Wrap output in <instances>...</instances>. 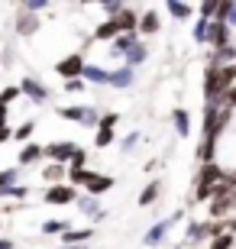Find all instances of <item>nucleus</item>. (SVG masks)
Here are the masks:
<instances>
[{"label":"nucleus","mask_w":236,"mask_h":249,"mask_svg":"<svg viewBox=\"0 0 236 249\" xmlns=\"http://www.w3.org/2000/svg\"><path fill=\"white\" fill-rule=\"evenodd\" d=\"M220 178H223V172H220L214 162H207L198 175V197H210V191L220 185Z\"/></svg>","instance_id":"f257e3e1"},{"label":"nucleus","mask_w":236,"mask_h":249,"mask_svg":"<svg viewBox=\"0 0 236 249\" xmlns=\"http://www.w3.org/2000/svg\"><path fill=\"white\" fill-rule=\"evenodd\" d=\"M74 142H52V146H46L42 149V156H49L52 159V162H58V165H62L65 159H72V152H74Z\"/></svg>","instance_id":"f03ea898"},{"label":"nucleus","mask_w":236,"mask_h":249,"mask_svg":"<svg viewBox=\"0 0 236 249\" xmlns=\"http://www.w3.org/2000/svg\"><path fill=\"white\" fill-rule=\"evenodd\" d=\"M72 201H74V188L68 185H55L46 194V204H72Z\"/></svg>","instance_id":"7ed1b4c3"},{"label":"nucleus","mask_w":236,"mask_h":249,"mask_svg":"<svg viewBox=\"0 0 236 249\" xmlns=\"http://www.w3.org/2000/svg\"><path fill=\"white\" fill-rule=\"evenodd\" d=\"M58 74H65V78L84 74V58H81V55H68L65 62H58Z\"/></svg>","instance_id":"20e7f679"},{"label":"nucleus","mask_w":236,"mask_h":249,"mask_svg":"<svg viewBox=\"0 0 236 249\" xmlns=\"http://www.w3.org/2000/svg\"><path fill=\"white\" fill-rule=\"evenodd\" d=\"M113 123H117V113H110L100 120V129H97V146H107L110 139H113Z\"/></svg>","instance_id":"39448f33"},{"label":"nucleus","mask_w":236,"mask_h":249,"mask_svg":"<svg viewBox=\"0 0 236 249\" xmlns=\"http://www.w3.org/2000/svg\"><path fill=\"white\" fill-rule=\"evenodd\" d=\"M233 204H236V191L227 194V197H217V201L210 204V213H214V217H223V213L233 211Z\"/></svg>","instance_id":"423d86ee"},{"label":"nucleus","mask_w":236,"mask_h":249,"mask_svg":"<svg viewBox=\"0 0 236 249\" xmlns=\"http://www.w3.org/2000/svg\"><path fill=\"white\" fill-rule=\"evenodd\" d=\"M233 81H236V65H227V68H217V94L223 91V88H230Z\"/></svg>","instance_id":"0eeeda50"},{"label":"nucleus","mask_w":236,"mask_h":249,"mask_svg":"<svg viewBox=\"0 0 236 249\" xmlns=\"http://www.w3.org/2000/svg\"><path fill=\"white\" fill-rule=\"evenodd\" d=\"M88 188H91L94 194H100V191H107V188H113V178H107V175H94L91 181H88Z\"/></svg>","instance_id":"6e6552de"},{"label":"nucleus","mask_w":236,"mask_h":249,"mask_svg":"<svg viewBox=\"0 0 236 249\" xmlns=\"http://www.w3.org/2000/svg\"><path fill=\"white\" fill-rule=\"evenodd\" d=\"M120 33V26H117V19H107L104 26H97V39H113Z\"/></svg>","instance_id":"1a4fd4ad"},{"label":"nucleus","mask_w":236,"mask_h":249,"mask_svg":"<svg viewBox=\"0 0 236 249\" xmlns=\"http://www.w3.org/2000/svg\"><path fill=\"white\" fill-rule=\"evenodd\" d=\"M204 94H207V97H214V94H217V65H214V68H207V81H204Z\"/></svg>","instance_id":"9d476101"},{"label":"nucleus","mask_w":236,"mask_h":249,"mask_svg":"<svg viewBox=\"0 0 236 249\" xmlns=\"http://www.w3.org/2000/svg\"><path fill=\"white\" fill-rule=\"evenodd\" d=\"M94 178V172H88V168H72V185H88Z\"/></svg>","instance_id":"9b49d317"},{"label":"nucleus","mask_w":236,"mask_h":249,"mask_svg":"<svg viewBox=\"0 0 236 249\" xmlns=\"http://www.w3.org/2000/svg\"><path fill=\"white\" fill-rule=\"evenodd\" d=\"M36 159H42V149L39 146H26L19 152V162H36Z\"/></svg>","instance_id":"f8f14e48"},{"label":"nucleus","mask_w":236,"mask_h":249,"mask_svg":"<svg viewBox=\"0 0 236 249\" xmlns=\"http://www.w3.org/2000/svg\"><path fill=\"white\" fill-rule=\"evenodd\" d=\"M139 29H143V33H155V29H159V17H155V13H145Z\"/></svg>","instance_id":"ddd939ff"},{"label":"nucleus","mask_w":236,"mask_h":249,"mask_svg":"<svg viewBox=\"0 0 236 249\" xmlns=\"http://www.w3.org/2000/svg\"><path fill=\"white\" fill-rule=\"evenodd\" d=\"M117 26L120 29H136V17H133V13H120V17H117Z\"/></svg>","instance_id":"4468645a"},{"label":"nucleus","mask_w":236,"mask_h":249,"mask_svg":"<svg viewBox=\"0 0 236 249\" xmlns=\"http://www.w3.org/2000/svg\"><path fill=\"white\" fill-rule=\"evenodd\" d=\"M42 178H46V181H58V178H65V168L62 165H49Z\"/></svg>","instance_id":"2eb2a0df"},{"label":"nucleus","mask_w":236,"mask_h":249,"mask_svg":"<svg viewBox=\"0 0 236 249\" xmlns=\"http://www.w3.org/2000/svg\"><path fill=\"white\" fill-rule=\"evenodd\" d=\"M84 162H88V152H84V149H74L72 152V168H81Z\"/></svg>","instance_id":"dca6fc26"},{"label":"nucleus","mask_w":236,"mask_h":249,"mask_svg":"<svg viewBox=\"0 0 236 249\" xmlns=\"http://www.w3.org/2000/svg\"><path fill=\"white\" fill-rule=\"evenodd\" d=\"M13 97H19V88H7V91L0 94V104H3V107H7V104L13 101Z\"/></svg>","instance_id":"f3484780"},{"label":"nucleus","mask_w":236,"mask_h":249,"mask_svg":"<svg viewBox=\"0 0 236 249\" xmlns=\"http://www.w3.org/2000/svg\"><path fill=\"white\" fill-rule=\"evenodd\" d=\"M175 123H178V133H188V117H184V110L175 113Z\"/></svg>","instance_id":"a211bd4d"},{"label":"nucleus","mask_w":236,"mask_h":249,"mask_svg":"<svg viewBox=\"0 0 236 249\" xmlns=\"http://www.w3.org/2000/svg\"><path fill=\"white\" fill-rule=\"evenodd\" d=\"M29 133H33V123H23V126H19V129H17V136H19V139H26V136H29Z\"/></svg>","instance_id":"6ab92c4d"},{"label":"nucleus","mask_w":236,"mask_h":249,"mask_svg":"<svg viewBox=\"0 0 236 249\" xmlns=\"http://www.w3.org/2000/svg\"><path fill=\"white\" fill-rule=\"evenodd\" d=\"M155 191H159V185H152V188H145V194H143V204H149L155 197Z\"/></svg>","instance_id":"aec40b11"},{"label":"nucleus","mask_w":236,"mask_h":249,"mask_svg":"<svg viewBox=\"0 0 236 249\" xmlns=\"http://www.w3.org/2000/svg\"><path fill=\"white\" fill-rule=\"evenodd\" d=\"M172 13H175V17H188V7H182V3H172Z\"/></svg>","instance_id":"412c9836"},{"label":"nucleus","mask_w":236,"mask_h":249,"mask_svg":"<svg viewBox=\"0 0 236 249\" xmlns=\"http://www.w3.org/2000/svg\"><path fill=\"white\" fill-rule=\"evenodd\" d=\"M58 230H65V223H46V233H58Z\"/></svg>","instance_id":"4be33fe9"},{"label":"nucleus","mask_w":236,"mask_h":249,"mask_svg":"<svg viewBox=\"0 0 236 249\" xmlns=\"http://www.w3.org/2000/svg\"><path fill=\"white\" fill-rule=\"evenodd\" d=\"M10 181H13V172H0V188L10 185Z\"/></svg>","instance_id":"5701e85b"},{"label":"nucleus","mask_w":236,"mask_h":249,"mask_svg":"<svg viewBox=\"0 0 236 249\" xmlns=\"http://www.w3.org/2000/svg\"><path fill=\"white\" fill-rule=\"evenodd\" d=\"M3 139H10V129H7V123H0V142Z\"/></svg>","instance_id":"b1692460"},{"label":"nucleus","mask_w":236,"mask_h":249,"mask_svg":"<svg viewBox=\"0 0 236 249\" xmlns=\"http://www.w3.org/2000/svg\"><path fill=\"white\" fill-rule=\"evenodd\" d=\"M227 104H230V107H236V88H233V91H227Z\"/></svg>","instance_id":"393cba45"},{"label":"nucleus","mask_w":236,"mask_h":249,"mask_svg":"<svg viewBox=\"0 0 236 249\" xmlns=\"http://www.w3.org/2000/svg\"><path fill=\"white\" fill-rule=\"evenodd\" d=\"M3 113H7V107H3V104H0V120H3Z\"/></svg>","instance_id":"a878e982"}]
</instances>
